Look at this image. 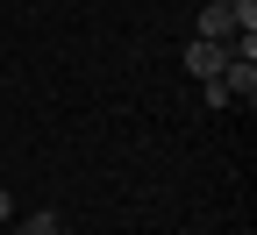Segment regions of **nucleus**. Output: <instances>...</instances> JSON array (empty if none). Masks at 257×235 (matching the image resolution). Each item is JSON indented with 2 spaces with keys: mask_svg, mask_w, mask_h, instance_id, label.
Here are the masks:
<instances>
[{
  "mask_svg": "<svg viewBox=\"0 0 257 235\" xmlns=\"http://www.w3.org/2000/svg\"><path fill=\"white\" fill-rule=\"evenodd\" d=\"M221 64H229V50H221V43H207V36H193V43H186V72L200 79V86L221 79Z\"/></svg>",
  "mask_w": 257,
  "mask_h": 235,
  "instance_id": "nucleus-1",
  "label": "nucleus"
},
{
  "mask_svg": "<svg viewBox=\"0 0 257 235\" xmlns=\"http://www.w3.org/2000/svg\"><path fill=\"white\" fill-rule=\"evenodd\" d=\"M221 86H229V100L250 107V100H257V57H229V64H221Z\"/></svg>",
  "mask_w": 257,
  "mask_h": 235,
  "instance_id": "nucleus-2",
  "label": "nucleus"
},
{
  "mask_svg": "<svg viewBox=\"0 0 257 235\" xmlns=\"http://www.w3.org/2000/svg\"><path fill=\"white\" fill-rule=\"evenodd\" d=\"M0 221H15V199H8V192H0Z\"/></svg>",
  "mask_w": 257,
  "mask_h": 235,
  "instance_id": "nucleus-3",
  "label": "nucleus"
},
{
  "mask_svg": "<svg viewBox=\"0 0 257 235\" xmlns=\"http://www.w3.org/2000/svg\"><path fill=\"white\" fill-rule=\"evenodd\" d=\"M43 235H64V228H57V221H50V228H43Z\"/></svg>",
  "mask_w": 257,
  "mask_h": 235,
  "instance_id": "nucleus-4",
  "label": "nucleus"
}]
</instances>
